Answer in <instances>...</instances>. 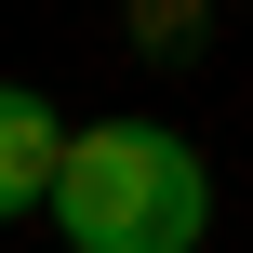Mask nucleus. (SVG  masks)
Wrapping results in <instances>:
<instances>
[{"mask_svg":"<svg viewBox=\"0 0 253 253\" xmlns=\"http://www.w3.org/2000/svg\"><path fill=\"white\" fill-rule=\"evenodd\" d=\"M53 147H67L53 93L0 80V227H27V213H40V187H53Z\"/></svg>","mask_w":253,"mask_h":253,"instance_id":"2","label":"nucleus"},{"mask_svg":"<svg viewBox=\"0 0 253 253\" xmlns=\"http://www.w3.org/2000/svg\"><path fill=\"white\" fill-rule=\"evenodd\" d=\"M147 67H200L213 53V0H133V27H120Z\"/></svg>","mask_w":253,"mask_h":253,"instance_id":"3","label":"nucleus"},{"mask_svg":"<svg viewBox=\"0 0 253 253\" xmlns=\"http://www.w3.org/2000/svg\"><path fill=\"white\" fill-rule=\"evenodd\" d=\"M40 213L67 227V253H200L213 240V160L173 133V120H80L53 147V187Z\"/></svg>","mask_w":253,"mask_h":253,"instance_id":"1","label":"nucleus"}]
</instances>
